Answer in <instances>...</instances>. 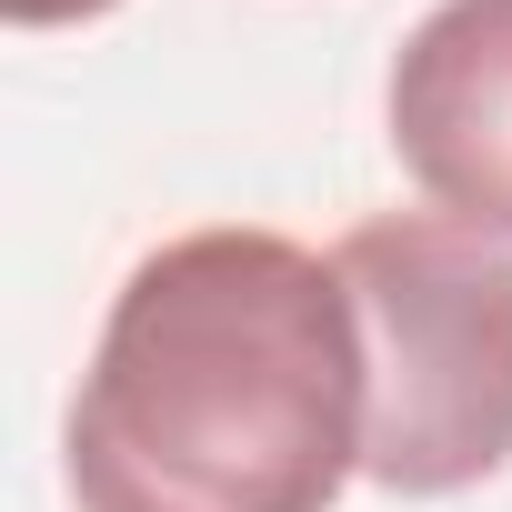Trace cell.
Segmentation results:
<instances>
[{
    "instance_id": "2",
    "label": "cell",
    "mask_w": 512,
    "mask_h": 512,
    "mask_svg": "<svg viewBox=\"0 0 512 512\" xmlns=\"http://www.w3.org/2000/svg\"><path fill=\"white\" fill-rule=\"evenodd\" d=\"M332 272L362 322V472L382 492H462L512 462V251L452 211L342 231Z\"/></svg>"
},
{
    "instance_id": "3",
    "label": "cell",
    "mask_w": 512,
    "mask_h": 512,
    "mask_svg": "<svg viewBox=\"0 0 512 512\" xmlns=\"http://www.w3.org/2000/svg\"><path fill=\"white\" fill-rule=\"evenodd\" d=\"M392 151L452 221L512 241V0H442L402 41Z\"/></svg>"
},
{
    "instance_id": "4",
    "label": "cell",
    "mask_w": 512,
    "mask_h": 512,
    "mask_svg": "<svg viewBox=\"0 0 512 512\" xmlns=\"http://www.w3.org/2000/svg\"><path fill=\"white\" fill-rule=\"evenodd\" d=\"M21 31H51V21H91V11H111V0H0Z\"/></svg>"
},
{
    "instance_id": "1",
    "label": "cell",
    "mask_w": 512,
    "mask_h": 512,
    "mask_svg": "<svg viewBox=\"0 0 512 512\" xmlns=\"http://www.w3.org/2000/svg\"><path fill=\"white\" fill-rule=\"evenodd\" d=\"M362 322L322 251L181 231L121 282L71 402L81 512H322L362 462Z\"/></svg>"
}]
</instances>
